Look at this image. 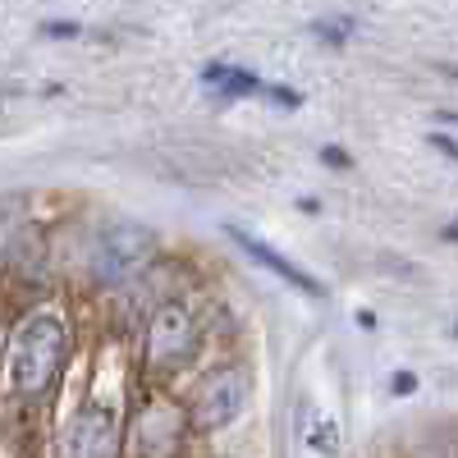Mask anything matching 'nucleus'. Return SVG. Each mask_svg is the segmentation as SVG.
<instances>
[{
    "instance_id": "12",
    "label": "nucleus",
    "mask_w": 458,
    "mask_h": 458,
    "mask_svg": "<svg viewBox=\"0 0 458 458\" xmlns=\"http://www.w3.org/2000/svg\"><path fill=\"white\" fill-rule=\"evenodd\" d=\"M42 32L47 37H79V28H73V23H47Z\"/></svg>"
},
{
    "instance_id": "9",
    "label": "nucleus",
    "mask_w": 458,
    "mask_h": 458,
    "mask_svg": "<svg viewBox=\"0 0 458 458\" xmlns=\"http://www.w3.org/2000/svg\"><path fill=\"white\" fill-rule=\"evenodd\" d=\"M427 142H431L436 151H445V157H449V161H458V142H454V138H445V133H431Z\"/></svg>"
},
{
    "instance_id": "14",
    "label": "nucleus",
    "mask_w": 458,
    "mask_h": 458,
    "mask_svg": "<svg viewBox=\"0 0 458 458\" xmlns=\"http://www.w3.org/2000/svg\"><path fill=\"white\" fill-rule=\"evenodd\" d=\"M449 79H454V83H458V69H449Z\"/></svg>"
},
{
    "instance_id": "1",
    "label": "nucleus",
    "mask_w": 458,
    "mask_h": 458,
    "mask_svg": "<svg viewBox=\"0 0 458 458\" xmlns=\"http://www.w3.org/2000/svg\"><path fill=\"white\" fill-rule=\"evenodd\" d=\"M64 349H69V330L60 312H32L19 321L14 339H10V386L23 399H42L64 367Z\"/></svg>"
},
{
    "instance_id": "10",
    "label": "nucleus",
    "mask_w": 458,
    "mask_h": 458,
    "mask_svg": "<svg viewBox=\"0 0 458 458\" xmlns=\"http://www.w3.org/2000/svg\"><path fill=\"white\" fill-rule=\"evenodd\" d=\"M390 390H394V394H408V390H417V376H408V371H399V376L390 380Z\"/></svg>"
},
{
    "instance_id": "6",
    "label": "nucleus",
    "mask_w": 458,
    "mask_h": 458,
    "mask_svg": "<svg viewBox=\"0 0 458 458\" xmlns=\"http://www.w3.org/2000/svg\"><path fill=\"white\" fill-rule=\"evenodd\" d=\"M183 431H188V412H179L174 403H157V399H151L138 412V422H133L138 458H174V449L183 445Z\"/></svg>"
},
{
    "instance_id": "8",
    "label": "nucleus",
    "mask_w": 458,
    "mask_h": 458,
    "mask_svg": "<svg viewBox=\"0 0 458 458\" xmlns=\"http://www.w3.org/2000/svg\"><path fill=\"white\" fill-rule=\"evenodd\" d=\"M202 83L216 88V92L229 97V101H239V97H266V83L252 79V73L239 69V64H207V69H202Z\"/></svg>"
},
{
    "instance_id": "5",
    "label": "nucleus",
    "mask_w": 458,
    "mask_h": 458,
    "mask_svg": "<svg viewBox=\"0 0 458 458\" xmlns=\"http://www.w3.org/2000/svg\"><path fill=\"white\" fill-rule=\"evenodd\" d=\"M60 458H120V417L106 403H83L60 436Z\"/></svg>"
},
{
    "instance_id": "11",
    "label": "nucleus",
    "mask_w": 458,
    "mask_h": 458,
    "mask_svg": "<svg viewBox=\"0 0 458 458\" xmlns=\"http://www.w3.org/2000/svg\"><path fill=\"white\" fill-rule=\"evenodd\" d=\"M321 161H326V165H339V170H344V165H349V157H344V151H339V147H326V151H321Z\"/></svg>"
},
{
    "instance_id": "13",
    "label": "nucleus",
    "mask_w": 458,
    "mask_h": 458,
    "mask_svg": "<svg viewBox=\"0 0 458 458\" xmlns=\"http://www.w3.org/2000/svg\"><path fill=\"white\" fill-rule=\"evenodd\" d=\"M440 239H449V243H458V220H454V225H445V229H440Z\"/></svg>"
},
{
    "instance_id": "4",
    "label": "nucleus",
    "mask_w": 458,
    "mask_h": 458,
    "mask_svg": "<svg viewBox=\"0 0 458 458\" xmlns=\"http://www.w3.org/2000/svg\"><path fill=\"white\" fill-rule=\"evenodd\" d=\"M198 317L183 302H165L147 321V362L151 371H183L198 358Z\"/></svg>"
},
{
    "instance_id": "7",
    "label": "nucleus",
    "mask_w": 458,
    "mask_h": 458,
    "mask_svg": "<svg viewBox=\"0 0 458 458\" xmlns=\"http://www.w3.org/2000/svg\"><path fill=\"white\" fill-rule=\"evenodd\" d=\"M225 234L234 239V243H239V248H243V252H248L252 261H261V266H271V271H276L280 280H289L293 289H302V293H308V298H326V289H321V284H317V280H312L308 271H298V266H293L289 257H280V252H276L271 243H257V239H248L243 229H225Z\"/></svg>"
},
{
    "instance_id": "3",
    "label": "nucleus",
    "mask_w": 458,
    "mask_h": 458,
    "mask_svg": "<svg viewBox=\"0 0 458 458\" xmlns=\"http://www.w3.org/2000/svg\"><path fill=\"white\" fill-rule=\"evenodd\" d=\"M157 252V234L138 220H114L106 225L97 243H92V276L101 284H124L138 266H147V257Z\"/></svg>"
},
{
    "instance_id": "2",
    "label": "nucleus",
    "mask_w": 458,
    "mask_h": 458,
    "mask_svg": "<svg viewBox=\"0 0 458 458\" xmlns=\"http://www.w3.org/2000/svg\"><path fill=\"white\" fill-rule=\"evenodd\" d=\"M248 394H252V380L239 362L211 367L193 386V394H188V427L220 431L229 422H239V412L248 408Z\"/></svg>"
},
{
    "instance_id": "15",
    "label": "nucleus",
    "mask_w": 458,
    "mask_h": 458,
    "mask_svg": "<svg viewBox=\"0 0 458 458\" xmlns=\"http://www.w3.org/2000/svg\"><path fill=\"white\" fill-rule=\"evenodd\" d=\"M454 339H458V326H454Z\"/></svg>"
}]
</instances>
